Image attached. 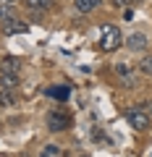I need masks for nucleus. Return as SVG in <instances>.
<instances>
[{
    "label": "nucleus",
    "instance_id": "1",
    "mask_svg": "<svg viewBox=\"0 0 152 157\" xmlns=\"http://www.w3.org/2000/svg\"><path fill=\"white\" fill-rule=\"evenodd\" d=\"M123 45V34H121V29L115 26V24H105V26L100 29V47L102 50H118V47Z\"/></svg>",
    "mask_w": 152,
    "mask_h": 157
},
{
    "label": "nucleus",
    "instance_id": "2",
    "mask_svg": "<svg viewBox=\"0 0 152 157\" xmlns=\"http://www.w3.org/2000/svg\"><path fill=\"white\" fill-rule=\"evenodd\" d=\"M126 121H129V126L134 131H147V128H150V123H152L150 113H144L142 107H131V110L126 113Z\"/></svg>",
    "mask_w": 152,
    "mask_h": 157
},
{
    "label": "nucleus",
    "instance_id": "3",
    "mask_svg": "<svg viewBox=\"0 0 152 157\" xmlns=\"http://www.w3.org/2000/svg\"><path fill=\"white\" fill-rule=\"evenodd\" d=\"M71 126V115L68 113H60V110H53L47 115V128L50 131H66Z\"/></svg>",
    "mask_w": 152,
    "mask_h": 157
},
{
    "label": "nucleus",
    "instance_id": "4",
    "mask_svg": "<svg viewBox=\"0 0 152 157\" xmlns=\"http://www.w3.org/2000/svg\"><path fill=\"white\" fill-rule=\"evenodd\" d=\"M29 26L24 21H18V18H8L6 24H3V34L6 37H13V34H26Z\"/></svg>",
    "mask_w": 152,
    "mask_h": 157
},
{
    "label": "nucleus",
    "instance_id": "5",
    "mask_svg": "<svg viewBox=\"0 0 152 157\" xmlns=\"http://www.w3.org/2000/svg\"><path fill=\"white\" fill-rule=\"evenodd\" d=\"M126 47H129V50H134V52L144 50V47H147V34H142V32L131 34V37L126 39Z\"/></svg>",
    "mask_w": 152,
    "mask_h": 157
},
{
    "label": "nucleus",
    "instance_id": "6",
    "mask_svg": "<svg viewBox=\"0 0 152 157\" xmlns=\"http://www.w3.org/2000/svg\"><path fill=\"white\" fill-rule=\"evenodd\" d=\"M21 71V60L18 58H3L0 60V73H18Z\"/></svg>",
    "mask_w": 152,
    "mask_h": 157
},
{
    "label": "nucleus",
    "instance_id": "7",
    "mask_svg": "<svg viewBox=\"0 0 152 157\" xmlns=\"http://www.w3.org/2000/svg\"><path fill=\"white\" fill-rule=\"evenodd\" d=\"M68 94H71L68 86H50V89H47V97H55V100H60V102H66Z\"/></svg>",
    "mask_w": 152,
    "mask_h": 157
},
{
    "label": "nucleus",
    "instance_id": "8",
    "mask_svg": "<svg viewBox=\"0 0 152 157\" xmlns=\"http://www.w3.org/2000/svg\"><path fill=\"white\" fill-rule=\"evenodd\" d=\"M73 3H76V11L79 13H89L100 6V0H73Z\"/></svg>",
    "mask_w": 152,
    "mask_h": 157
},
{
    "label": "nucleus",
    "instance_id": "9",
    "mask_svg": "<svg viewBox=\"0 0 152 157\" xmlns=\"http://www.w3.org/2000/svg\"><path fill=\"white\" fill-rule=\"evenodd\" d=\"M18 84V73H0V86L3 89H13Z\"/></svg>",
    "mask_w": 152,
    "mask_h": 157
},
{
    "label": "nucleus",
    "instance_id": "10",
    "mask_svg": "<svg viewBox=\"0 0 152 157\" xmlns=\"http://www.w3.org/2000/svg\"><path fill=\"white\" fill-rule=\"evenodd\" d=\"M13 102H16V97H13L11 89H3V92H0V107H11Z\"/></svg>",
    "mask_w": 152,
    "mask_h": 157
},
{
    "label": "nucleus",
    "instance_id": "11",
    "mask_svg": "<svg viewBox=\"0 0 152 157\" xmlns=\"http://www.w3.org/2000/svg\"><path fill=\"white\" fill-rule=\"evenodd\" d=\"M26 6L34 8V11H45V8L53 6V0H26Z\"/></svg>",
    "mask_w": 152,
    "mask_h": 157
},
{
    "label": "nucleus",
    "instance_id": "12",
    "mask_svg": "<svg viewBox=\"0 0 152 157\" xmlns=\"http://www.w3.org/2000/svg\"><path fill=\"white\" fill-rule=\"evenodd\" d=\"M115 73H118V76L123 78L126 84H129V78H131V68H129V66H123V63H118V66H115Z\"/></svg>",
    "mask_w": 152,
    "mask_h": 157
},
{
    "label": "nucleus",
    "instance_id": "13",
    "mask_svg": "<svg viewBox=\"0 0 152 157\" xmlns=\"http://www.w3.org/2000/svg\"><path fill=\"white\" fill-rule=\"evenodd\" d=\"M139 71L147 73V76H152V58H142L139 60Z\"/></svg>",
    "mask_w": 152,
    "mask_h": 157
},
{
    "label": "nucleus",
    "instance_id": "14",
    "mask_svg": "<svg viewBox=\"0 0 152 157\" xmlns=\"http://www.w3.org/2000/svg\"><path fill=\"white\" fill-rule=\"evenodd\" d=\"M0 16L6 18V21H8V18H13V11H11V6H8L6 0H0Z\"/></svg>",
    "mask_w": 152,
    "mask_h": 157
},
{
    "label": "nucleus",
    "instance_id": "15",
    "mask_svg": "<svg viewBox=\"0 0 152 157\" xmlns=\"http://www.w3.org/2000/svg\"><path fill=\"white\" fill-rule=\"evenodd\" d=\"M40 157H58V147H45Z\"/></svg>",
    "mask_w": 152,
    "mask_h": 157
},
{
    "label": "nucleus",
    "instance_id": "16",
    "mask_svg": "<svg viewBox=\"0 0 152 157\" xmlns=\"http://www.w3.org/2000/svg\"><path fill=\"white\" fill-rule=\"evenodd\" d=\"M139 107H142V110H144V113H150V110H152V100H147V102H142Z\"/></svg>",
    "mask_w": 152,
    "mask_h": 157
},
{
    "label": "nucleus",
    "instance_id": "17",
    "mask_svg": "<svg viewBox=\"0 0 152 157\" xmlns=\"http://www.w3.org/2000/svg\"><path fill=\"white\" fill-rule=\"evenodd\" d=\"M131 0H115V6H129Z\"/></svg>",
    "mask_w": 152,
    "mask_h": 157
},
{
    "label": "nucleus",
    "instance_id": "18",
    "mask_svg": "<svg viewBox=\"0 0 152 157\" xmlns=\"http://www.w3.org/2000/svg\"><path fill=\"white\" fill-rule=\"evenodd\" d=\"M131 3H142V0H131Z\"/></svg>",
    "mask_w": 152,
    "mask_h": 157
},
{
    "label": "nucleus",
    "instance_id": "19",
    "mask_svg": "<svg viewBox=\"0 0 152 157\" xmlns=\"http://www.w3.org/2000/svg\"><path fill=\"white\" fill-rule=\"evenodd\" d=\"M6 3H13V0H6Z\"/></svg>",
    "mask_w": 152,
    "mask_h": 157
},
{
    "label": "nucleus",
    "instance_id": "20",
    "mask_svg": "<svg viewBox=\"0 0 152 157\" xmlns=\"http://www.w3.org/2000/svg\"><path fill=\"white\" fill-rule=\"evenodd\" d=\"M81 157H87V155H81Z\"/></svg>",
    "mask_w": 152,
    "mask_h": 157
}]
</instances>
